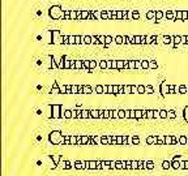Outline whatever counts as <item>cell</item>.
I'll return each instance as SVG.
<instances>
[{
	"label": "cell",
	"instance_id": "d6986e66",
	"mask_svg": "<svg viewBox=\"0 0 188 176\" xmlns=\"http://www.w3.org/2000/svg\"><path fill=\"white\" fill-rule=\"evenodd\" d=\"M105 38H106V43H110V42L112 41V38H111L110 35H107V37H105Z\"/></svg>",
	"mask_w": 188,
	"mask_h": 176
},
{
	"label": "cell",
	"instance_id": "9c48e42d",
	"mask_svg": "<svg viewBox=\"0 0 188 176\" xmlns=\"http://www.w3.org/2000/svg\"><path fill=\"white\" fill-rule=\"evenodd\" d=\"M131 14H132V18L133 20H139L140 18V12H139V11H132V13H131Z\"/></svg>",
	"mask_w": 188,
	"mask_h": 176
},
{
	"label": "cell",
	"instance_id": "e0dca14e",
	"mask_svg": "<svg viewBox=\"0 0 188 176\" xmlns=\"http://www.w3.org/2000/svg\"><path fill=\"white\" fill-rule=\"evenodd\" d=\"M135 43H141V37H135Z\"/></svg>",
	"mask_w": 188,
	"mask_h": 176
},
{
	"label": "cell",
	"instance_id": "5bb4252c",
	"mask_svg": "<svg viewBox=\"0 0 188 176\" xmlns=\"http://www.w3.org/2000/svg\"><path fill=\"white\" fill-rule=\"evenodd\" d=\"M123 20H128V9L123 11Z\"/></svg>",
	"mask_w": 188,
	"mask_h": 176
},
{
	"label": "cell",
	"instance_id": "603a6c76",
	"mask_svg": "<svg viewBox=\"0 0 188 176\" xmlns=\"http://www.w3.org/2000/svg\"><path fill=\"white\" fill-rule=\"evenodd\" d=\"M124 65V63L123 61H118V68H122Z\"/></svg>",
	"mask_w": 188,
	"mask_h": 176
},
{
	"label": "cell",
	"instance_id": "5b68a950",
	"mask_svg": "<svg viewBox=\"0 0 188 176\" xmlns=\"http://www.w3.org/2000/svg\"><path fill=\"white\" fill-rule=\"evenodd\" d=\"M163 17H165V12H162V11H156V20H162Z\"/></svg>",
	"mask_w": 188,
	"mask_h": 176
},
{
	"label": "cell",
	"instance_id": "7a4b0ae2",
	"mask_svg": "<svg viewBox=\"0 0 188 176\" xmlns=\"http://www.w3.org/2000/svg\"><path fill=\"white\" fill-rule=\"evenodd\" d=\"M99 14H101V18L102 20H110V11L103 9L99 12Z\"/></svg>",
	"mask_w": 188,
	"mask_h": 176
},
{
	"label": "cell",
	"instance_id": "cb8c5ba5",
	"mask_svg": "<svg viewBox=\"0 0 188 176\" xmlns=\"http://www.w3.org/2000/svg\"><path fill=\"white\" fill-rule=\"evenodd\" d=\"M146 91H148V93H153V89H152V87H150V86H148V87H146Z\"/></svg>",
	"mask_w": 188,
	"mask_h": 176
},
{
	"label": "cell",
	"instance_id": "6da1fadb",
	"mask_svg": "<svg viewBox=\"0 0 188 176\" xmlns=\"http://www.w3.org/2000/svg\"><path fill=\"white\" fill-rule=\"evenodd\" d=\"M49 16L52 20L64 18V9L60 5H51L49 8Z\"/></svg>",
	"mask_w": 188,
	"mask_h": 176
},
{
	"label": "cell",
	"instance_id": "8992f818",
	"mask_svg": "<svg viewBox=\"0 0 188 176\" xmlns=\"http://www.w3.org/2000/svg\"><path fill=\"white\" fill-rule=\"evenodd\" d=\"M78 12L76 9H71V20H77Z\"/></svg>",
	"mask_w": 188,
	"mask_h": 176
},
{
	"label": "cell",
	"instance_id": "3957f363",
	"mask_svg": "<svg viewBox=\"0 0 188 176\" xmlns=\"http://www.w3.org/2000/svg\"><path fill=\"white\" fill-rule=\"evenodd\" d=\"M146 18L148 20H153V18H156V11L154 9H150L146 12Z\"/></svg>",
	"mask_w": 188,
	"mask_h": 176
},
{
	"label": "cell",
	"instance_id": "30bf717a",
	"mask_svg": "<svg viewBox=\"0 0 188 176\" xmlns=\"http://www.w3.org/2000/svg\"><path fill=\"white\" fill-rule=\"evenodd\" d=\"M90 11H82V20H89Z\"/></svg>",
	"mask_w": 188,
	"mask_h": 176
},
{
	"label": "cell",
	"instance_id": "d4e9b609",
	"mask_svg": "<svg viewBox=\"0 0 188 176\" xmlns=\"http://www.w3.org/2000/svg\"><path fill=\"white\" fill-rule=\"evenodd\" d=\"M144 90H145V87H144V86H139V91H140V93H143Z\"/></svg>",
	"mask_w": 188,
	"mask_h": 176
},
{
	"label": "cell",
	"instance_id": "ac0fdd59",
	"mask_svg": "<svg viewBox=\"0 0 188 176\" xmlns=\"http://www.w3.org/2000/svg\"><path fill=\"white\" fill-rule=\"evenodd\" d=\"M81 37L80 35H76V43H81Z\"/></svg>",
	"mask_w": 188,
	"mask_h": 176
},
{
	"label": "cell",
	"instance_id": "ba28073f",
	"mask_svg": "<svg viewBox=\"0 0 188 176\" xmlns=\"http://www.w3.org/2000/svg\"><path fill=\"white\" fill-rule=\"evenodd\" d=\"M175 20H183V11H176L175 12Z\"/></svg>",
	"mask_w": 188,
	"mask_h": 176
},
{
	"label": "cell",
	"instance_id": "4fadbf2b",
	"mask_svg": "<svg viewBox=\"0 0 188 176\" xmlns=\"http://www.w3.org/2000/svg\"><path fill=\"white\" fill-rule=\"evenodd\" d=\"M116 17H118V20H123V11H118Z\"/></svg>",
	"mask_w": 188,
	"mask_h": 176
},
{
	"label": "cell",
	"instance_id": "ffe728a7",
	"mask_svg": "<svg viewBox=\"0 0 188 176\" xmlns=\"http://www.w3.org/2000/svg\"><path fill=\"white\" fill-rule=\"evenodd\" d=\"M174 39H175V43H179L182 41V37H174Z\"/></svg>",
	"mask_w": 188,
	"mask_h": 176
},
{
	"label": "cell",
	"instance_id": "44dd1931",
	"mask_svg": "<svg viewBox=\"0 0 188 176\" xmlns=\"http://www.w3.org/2000/svg\"><path fill=\"white\" fill-rule=\"evenodd\" d=\"M75 67H76V68H81V61H76V63H75Z\"/></svg>",
	"mask_w": 188,
	"mask_h": 176
},
{
	"label": "cell",
	"instance_id": "7402d4cb",
	"mask_svg": "<svg viewBox=\"0 0 188 176\" xmlns=\"http://www.w3.org/2000/svg\"><path fill=\"white\" fill-rule=\"evenodd\" d=\"M107 67V63H106V61H102V63H101V68H106Z\"/></svg>",
	"mask_w": 188,
	"mask_h": 176
},
{
	"label": "cell",
	"instance_id": "4316f807",
	"mask_svg": "<svg viewBox=\"0 0 188 176\" xmlns=\"http://www.w3.org/2000/svg\"><path fill=\"white\" fill-rule=\"evenodd\" d=\"M85 93H90V87H85Z\"/></svg>",
	"mask_w": 188,
	"mask_h": 176
},
{
	"label": "cell",
	"instance_id": "277c9868",
	"mask_svg": "<svg viewBox=\"0 0 188 176\" xmlns=\"http://www.w3.org/2000/svg\"><path fill=\"white\" fill-rule=\"evenodd\" d=\"M165 17L167 20H174V12H172L171 9H167L165 12Z\"/></svg>",
	"mask_w": 188,
	"mask_h": 176
},
{
	"label": "cell",
	"instance_id": "52a82bcc",
	"mask_svg": "<svg viewBox=\"0 0 188 176\" xmlns=\"http://www.w3.org/2000/svg\"><path fill=\"white\" fill-rule=\"evenodd\" d=\"M116 12H118L116 9L110 11V20H118V17H116Z\"/></svg>",
	"mask_w": 188,
	"mask_h": 176
},
{
	"label": "cell",
	"instance_id": "8fae6325",
	"mask_svg": "<svg viewBox=\"0 0 188 176\" xmlns=\"http://www.w3.org/2000/svg\"><path fill=\"white\" fill-rule=\"evenodd\" d=\"M91 41H93V38L91 37H89V35H85L84 38H82V42H85V43H91Z\"/></svg>",
	"mask_w": 188,
	"mask_h": 176
},
{
	"label": "cell",
	"instance_id": "83f0119b",
	"mask_svg": "<svg viewBox=\"0 0 188 176\" xmlns=\"http://www.w3.org/2000/svg\"><path fill=\"white\" fill-rule=\"evenodd\" d=\"M143 67H144V68L148 67V63H146V61H144V63H143Z\"/></svg>",
	"mask_w": 188,
	"mask_h": 176
},
{
	"label": "cell",
	"instance_id": "484cf974",
	"mask_svg": "<svg viewBox=\"0 0 188 176\" xmlns=\"http://www.w3.org/2000/svg\"><path fill=\"white\" fill-rule=\"evenodd\" d=\"M102 90H103V87H102V86H98V87H97V91H98V93H101Z\"/></svg>",
	"mask_w": 188,
	"mask_h": 176
},
{
	"label": "cell",
	"instance_id": "2e32d148",
	"mask_svg": "<svg viewBox=\"0 0 188 176\" xmlns=\"http://www.w3.org/2000/svg\"><path fill=\"white\" fill-rule=\"evenodd\" d=\"M188 18V11H183V20Z\"/></svg>",
	"mask_w": 188,
	"mask_h": 176
},
{
	"label": "cell",
	"instance_id": "9a60e30c",
	"mask_svg": "<svg viewBox=\"0 0 188 176\" xmlns=\"http://www.w3.org/2000/svg\"><path fill=\"white\" fill-rule=\"evenodd\" d=\"M171 38H172V37H169V35H167V37H163V42H165V43H170Z\"/></svg>",
	"mask_w": 188,
	"mask_h": 176
},
{
	"label": "cell",
	"instance_id": "7c38bea8",
	"mask_svg": "<svg viewBox=\"0 0 188 176\" xmlns=\"http://www.w3.org/2000/svg\"><path fill=\"white\" fill-rule=\"evenodd\" d=\"M115 42L120 45V43H123V42H124V38H123V37H120V35H118L116 38H115Z\"/></svg>",
	"mask_w": 188,
	"mask_h": 176
}]
</instances>
